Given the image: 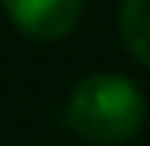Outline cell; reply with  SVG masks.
<instances>
[{
    "mask_svg": "<svg viewBox=\"0 0 150 146\" xmlns=\"http://www.w3.org/2000/svg\"><path fill=\"white\" fill-rule=\"evenodd\" d=\"M64 119L77 136L90 143H127L147 119V100L137 83L120 73H90L70 90Z\"/></svg>",
    "mask_w": 150,
    "mask_h": 146,
    "instance_id": "obj_1",
    "label": "cell"
},
{
    "mask_svg": "<svg viewBox=\"0 0 150 146\" xmlns=\"http://www.w3.org/2000/svg\"><path fill=\"white\" fill-rule=\"evenodd\" d=\"M7 20L27 40L54 43L77 27L83 0H0Z\"/></svg>",
    "mask_w": 150,
    "mask_h": 146,
    "instance_id": "obj_2",
    "label": "cell"
},
{
    "mask_svg": "<svg viewBox=\"0 0 150 146\" xmlns=\"http://www.w3.org/2000/svg\"><path fill=\"white\" fill-rule=\"evenodd\" d=\"M117 27L127 53L150 70V0H123L117 13Z\"/></svg>",
    "mask_w": 150,
    "mask_h": 146,
    "instance_id": "obj_3",
    "label": "cell"
}]
</instances>
